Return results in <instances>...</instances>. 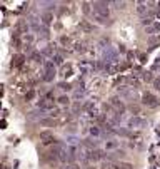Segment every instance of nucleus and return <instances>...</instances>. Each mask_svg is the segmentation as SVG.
<instances>
[{"label":"nucleus","mask_w":160,"mask_h":169,"mask_svg":"<svg viewBox=\"0 0 160 169\" xmlns=\"http://www.w3.org/2000/svg\"><path fill=\"white\" fill-rule=\"evenodd\" d=\"M142 104L147 106V107H157L160 104V101L157 99V95H153L152 92H145L142 95Z\"/></svg>","instance_id":"f257e3e1"},{"label":"nucleus","mask_w":160,"mask_h":169,"mask_svg":"<svg viewBox=\"0 0 160 169\" xmlns=\"http://www.w3.org/2000/svg\"><path fill=\"white\" fill-rule=\"evenodd\" d=\"M108 3L107 2H93L92 7H93V12L95 14L102 15V17H107L108 19V7H107Z\"/></svg>","instance_id":"f03ea898"},{"label":"nucleus","mask_w":160,"mask_h":169,"mask_svg":"<svg viewBox=\"0 0 160 169\" xmlns=\"http://www.w3.org/2000/svg\"><path fill=\"white\" fill-rule=\"evenodd\" d=\"M40 139H42V142H43V144H52L53 141H55V137H53V134L52 132H48V131H42V132H40Z\"/></svg>","instance_id":"7ed1b4c3"},{"label":"nucleus","mask_w":160,"mask_h":169,"mask_svg":"<svg viewBox=\"0 0 160 169\" xmlns=\"http://www.w3.org/2000/svg\"><path fill=\"white\" fill-rule=\"evenodd\" d=\"M147 124V121L143 119H140V117H132L130 121H128V127H143Z\"/></svg>","instance_id":"20e7f679"},{"label":"nucleus","mask_w":160,"mask_h":169,"mask_svg":"<svg viewBox=\"0 0 160 169\" xmlns=\"http://www.w3.org/2000/svg\"><path fill=\"white\" fill-rule=\"evenodd\" d=\"M110 104H112V107H115V111H117L119 114H120V112H123V109H125V106L122 104V101H120L119 97H113Z\"/></svg>","instance_id":"39448f33"},{"label":"nucleus","mask_w":160,"mask_h":169,"mask_svg":"<svg viewBox=\"0 0 160 169\" xmlns=\"http://www.w3.org/2000/svg\"><path fill=\"white\" fill-rule=\"evenodd\" d=\"M23 61H25V55H22V54H17L15 57H13V61H12V65L13 67H19V65H22L23 64Z\"/></svg>","instance_id":"423d86ee"},{"label":"nucleus","mask_w":160,"mask_h":169,"mask_svg":"<svg viewBox=\"0 0 160 169\" xmlns=\"http://www.w3.org/2000/svg\"><path fill=\"white\" fill-rule=\"evenodd\" d=\"M80 29H82L83 32H92L93 25L90 24V22H87V20H80Z\"/></svg>","instance_id":"0eeeda50"},{"label":"nucleus","mask_w":160,"mask_h":169,"mask_svg":"<svg viewBox=\"0 0 160 169\" xmlns=\"http://www.w3.org/2000/svg\"><path fill=\"white\" fill-rule=\"evenodd\" d=\"M79 67H80V70H82L83 74H88V72H90V70L93 69V64H87V62H82Z\"/></svg>","instance_id":"6e6552de"},{"label":"nucleus","mask_w":160,"mask_h":169,"mask_svg":"<svg viewBox=\"0 0 160 169\" xmlns=\"http://www.w3.org/2000/svg\"><path fill=\"white\" fill-rule=\"evenodd\" d=\"M40 109H50V111H52L53 109V101H50V99H43V101L40 102Z\"/></svg>","instance_id":"1a4fd4ad"},{"label":"nucleus","mask_w":160,"mask_h":169,"mask_svg":"<svg viewBox=\"0 0 160 169\" xmlns=\"http://www.w3.org/2000/svg\"><path fill=\"white\" fill-rule=\"evenodd\" d=\"M52 20H53V15L50 14V12H45V14L42 15V22H43L45 25H48V24H50Z\"/></svg>","instance_id":"9d476101"},{"label":"nucleus","mask_w":160,"mask_h":169,"mask_svg":"<svg viewBox=\"0 0 160 169\" xmlns=\"http://www.w3.org/2000/svg\"><path fill=\"white\" fill-rule=\"evenodd\" d=\"M147 5H148V3H145V2H139V7H137V12H139V14H145L147 12Z\"/></svg>","instance_id":"9b49d317"},{"label":"nucleus","mask_w":160,"mask_h":169,"mask_svg":"<svg viewBox=\"0 0 160 169\" xmlns=\"http://www.w3.org/2000/svg\"><path fill=\"white\" fill-rule=\"evenodd\" d=\"M62 75H63V77L72 75V67H70V65H62Z\"/></svg>","instance_id":"f8f14e48"},{"label":"nucleus","mask_w":160,"mask_h":169,"mask_svg":"<svg viewBox=\"0 0 160 169\" xmlns=\"http://www.w3.org/2000/svg\"><path fill=\"white\" fill-rule=\"evenodd\" d=\"M53 75H55V70H47L45 75H43V81H45V82H50L53 79Z\"/></svg>","instance_id":"ddd939ff"},{"label":"nucleus","mask_w":160,"mask_h":169,"mask_svg":"<svg viewBox=\"0 0 160 169\" xmlns=\"http://www.w3.org/2000/svg\"><path fill=\"white\" fill-rule=\"evenodd\" d=\"M142 79H143L145 82H153V81H155L153 75H152V72H143V74H142Z\"/></svg>","instance_id":"4468645a"},{"label":"nucleus","mask_w":160,"mask_h":169,"mask_svg":"<svg viewBox=\"0 0 160 169\" xmlns=\"http://www.w3.org/2000/svg\"><path fill=\"white\" fill-rule=\"evenodd\" d=\"M82 10H83V14H90V3H88V2H83V3H82Z\"/></svg>","instance_id":"2eb2a0df"},{"label":"nucleus","mask_w":160,"mask_h":169,"mask_svg":"<svg viewBox=\"0 0 160 169\" xmlns=\"http://www.w3.org/2000/svg\"><path fill=\"white\" fill-rule=\"evenodd\" d=\"M93 17H95V20L100 22V24H105L107 22V17H102V15H99V14H93Z\"/></svg>","instance_id":"dca6fc26"},{"label":"nucleus","mask_w":160,"mask_h":169,"mask_svg":"<svg viewBox=\"0 0 160 169\" xmlns=\"http://www.w3.org/2000/svg\"><path fill=\"white\" fill-rule=\"evenodd\" d=\"M152 84H153V89H155V90H160V77H157Z\"/></svg>","instance_id":"f3484780"},{"label":"nucleus","mask_w":160,"mask_h":169,"mask_svg":"<svg viewBox=\"0 0 160 169\" xmlns=\"http://www.w3.org/2000/svg\"><path fill=\"white\" fill-rule=\"evenodd\" d=\"M112 5H115V8H125V2H112Z\"/></svg>","instance_id":"a211bd4d"},{"label":"nucleus","mask_w":160,"mask_h":169,"mask_svg":"<svg viewBox=\"0 0 160 169\" xmlns=\"http://www.w3.org/2000/svg\"><path fill=\"white\" fill-rule=\"evenodd\" d=\"M90 134H92V136H99L100 134V129L93 126V127H90Z\"/></svg>","instance_id":"6ab92c4d"},{"label":"nucleus","mask_w":160,"mask_h":169,"mask_svg":"<svg viewBox=\"0 0 160 169\" xmlns=\"http://www.w3.org/2000/svg\"><path fill=\"white\" fill-rule=\"evenodd\" d=\"M25 97H27V101H32L33 97H35V90H28Z\"/></svg>","instance_id":"aec40b11"},{"label":"nucleus","mask_w":160,"mask_h":169,"mask_svg":"<svg viewBox=\"0 0 160 169\" xmlns=\"http://www.w3.org/2000/svg\"><path fill=\"white\" fill-rule=\"evenodd\" d=\"M59 87H60V89H63V90H68V89H70V84H65V82H60V84H59Z\"/></svg>","instance_id":"412c9836"},{"label":"nucleus","mask_w":160,"mask_h":169,"mask_svg":"<svg viewBox=\"0 0 160 169\" xmlns=\"http://www.w3.org/2000/svg\"><path fill=\"white\" fill-rule=\"evenodd\" d=\"M68 101H70V99H68L67 95H62V97L59 99V102H60V104H68Z\"/></svg>","instance_id":"4be33fe9"},{"label":"nucleus","mask_w":160,"mask_h":169,"mask_svg":"<svg viewBox=\"0 0 160 169\" xmlns=\"http://www.w3.org/2000/svg\"><path fill=\"white\" fill-rule=\"evenodd\" d=\"M120 168L122 169H133V166L130 162H123V164H120Z\"/></svg>","instance_id":"5701e85b"},{"label":"nucleus","mask_w":160,"mask_h":169,"mask_svg":"<svg viewBox=\"0 0 160 169\" xmlns=\"http://www.w3.org/2000/svg\"><path fill=\"white\" fill-rule=\"evenodd\" d=\"M45 69H47V70H55V67H53V62H45Z\"/></svg>","instance_id":"b1692460"},{"label":"nucleus","mask_w":160,"mask_h":169,"mask_svg":"<svg viewBox=\"0 0 160 169\" xmlns=\"http://www.w3.org/2000/svg\"><path fill=\"white\" fill-rule=\"evenodd\" d=\"M130 111L135 112V114H140V107H139V106H130Z\"/></svg>","instance_id":"393cba45"},{"label":"nucleus","mask_w":160,"mask_h":169,"mask_svg":"<svg viewBox=\"0 0 160 169\" xmlns=\"http://www.w3.org/2000/svg\"><path fill=\"white\" fill-rule=\"evenodd\" d=\"M53 61H55V64H63V59H62L60 55H55V57H53Z\"/></svg>","instance_id":"a878e982"},{"label":"nucleus","mask_w":160,"mask_h":169,"mask_svg":"<svg viewBox=\"0 0 160 169\" xmlns=\"http://www.w3.org/2000/svg\"><path fill=\"white\" fill-rule=\"evenodd\" d=\"M59 114H60L59 109H52V111H50V115H52V117H57Z\"/></svg>","instance_id":"bb28decb"},{"label":"nucleus","mask_w":160,"mask_h":169,"mask_svg":"<svg viewBox=\"0 0 160 169\" xmlns=\"http://www.w3.org/2000/svg\"><path fill=\"white\" fill-rule=\"evenodd\" d=\"M65 169H80V166H79V164H68Z\"/></svg>","instance_id":"cd10ccee"},{"label":"nucleus","mask_w":160,"mask_h":169,"mask_svg":"<svg viewBox=\"0 0 160 169\" xmlns=\"http://www.w3.org/2000/svg\"><path fill=\"white\" fill-rule=\"evenodd\" d=\"M128 82H130V84H133V86H139V81H137L135 77H130V79H128Z\"/></svg>","instance_id":"c85d7f7f"},{"label":"nucleus","mask_w":160,"mask_h":169,"mask_svg":"<svg viewBox=\"0 0 160 169\" xmlns=\"http://www.w3.org/2000/svg\"><path fill=\"white\" fill-rule=\"evenodd\" d=\"M115 146H117V144H115V142H113V141L107 142V149H113V147H115Z\"/></svg>","instance_id":"c756f323"},{"label":"nucleus","mask_w":160,"mask_h":169,"mask_svg":"<svg viewBox=\"0 0 160 169\" xmlns=\"http://www.w3.org/2000/svg\"><path fill=\"white\" fill-rule=\"evenodd\" d=\"M150 22H152V19H148V17H145V19H143V20H142V24H143V25H148V24H150Z\"/></svg>","instance_id":"7c9ffc66"},{"label":"nucleus","mask_w":160,"mask_h":169,"mask_svg":"<svg viewBox=\"0 0 160 169\" xmlns=\"http://www.w3.org/2000/svg\"><path fill=\"white\" fill-rule=\"evenodd\" d=\"M60 42H62V44H70V39H67V37H62V39H60Z\"/></svg>","instance_id":"2f4dec72"},{"label":"nucleus","mask_w":160,"mask_h":169,"mask_svg":"<svg viewBox=\"0 0 160 169\" xmlns=\"http://www.w3.org/2000/svg\"><path fill=\"white\" fill-rule=\"evenodd\" d=\"M42 124H45V126H52V124H53V121H48V119H43V121H42Z\"/></svg>","instance_id":"473e14b6"},{"label":"nucleus","mask_w":160,"mask_h":169,"mask_svg":"<svg viewBox=\"0 0 160 169\" xmlns=\"http://www.w3.org/2000/svg\"><path fill=\"white\" fill-rule=\"evenodd\" d=\"M32 59H33V61H39V59H40V54L33 52V54H32Z\"/></svg>","instance_id":"72a5a7b5"},{"label":"nucleus","mask_w":160,"mask_h":169,"mask_svg":"<svg viewBox=\"0 0 160 169\" xmlns=\"http://www.w3.org/2000/svg\"><path fill=\"white\" fill-rule=\"evenodd\" d=\"M140 62H147V55L145 54H140Z\"/></svg>","instance_id":"f704fd0d"},{"label":"nucleus","mask_w":160,"mask_h":169,"mask_svg":"<svg viewBox=\"0 0 160 169\" xmlns=\"http://www.w3.org/2000/svg\"><path fill=\"white\" fill-rule=\"evenodd\" d=\"M88 169H95V168H88Z\"/></svg>","instance_id":"c9c22d12"}]
</instances>
